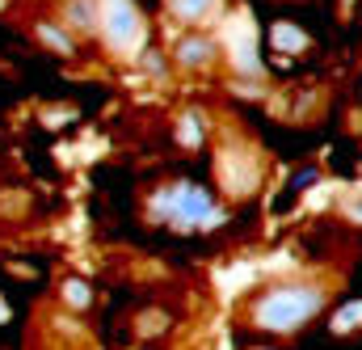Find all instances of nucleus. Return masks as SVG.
Returning a JSON list of instances; mask_svg holds the SVG:
<instances>
[{"mask_svg": "<svg viewBox=\"0 0 362 350\" xmlns=\"http://www.w3.org/2000/svg\"><path fill=\"white\" fill-rule=\"evenodd\" d=\"M329 304V287L316 283V278H282L270 283L266 291H257L245 308V321L262 334H299L316 312H325Z\"/></svg>", "mask_w": 362, "mask_h": 350, "instance_id": "nucleus-1", "label": "nucleus"}, {"mask_svg": "<svg viewBox=\"0 0 362 350\" xmlns=\"http://www.w3.org/2000/svg\"><path fill=\"white\" fill-rule=\"evenodd\" d=\"M148 211H152V220H165V224H173L181 232L211 228V224L223 220L219 203H215L202 186H194V181H169V186H160V190L152 194Z\"/></svg>", "mask_w": 362, "mask_h": 350, "instance_id": "nucleus-2", "label": "nucleus"}, {"mask_svg": "<svg viewBox=\"0 0 362 350\" xmlns=\"http://www.w3.org/2000/svg\"><path fill=\"white\" fill-rule=\"evenodd\" d=\"M97 34L105 38L110 51L127 55L139 47V34H144V21H139V9L131 0H101V21H97Z\"/></svg>", "mask_w": 362, "mask_h": 350, "instance_id": "nucleus-3", "label": "nucleus"}, {"mask_svg": "<svg viewBox=\"0 0 362 350\" xmlns=\"http://www.w3.org/2000/svg\"><path fill=\"white\" fill-rule=\"evenodd\" d=\"M219 43L211 38V34H202V30H189V34H181L177 47H173V64H177L181 72H206V68H215L219 64Z\"/></svg>", "mask_w": 362, "mask_h": 350, "instance_id": "nucleus-4", "label": "nucleus"}, {"mask_svg": "<svg viewBox=\"0 0 362 350\" xmlns=\"http://www.w3.org/2000/svg\"><path fill=\"white\" fill-rule=\"evenodd\" d=\"M101 21V0H64V30L68 34H97Z\"/></svg>", "mask_w": 362, "mask_h": 350, "instance_id": "nucleus-5", "label": "nucleus"}, {"mask_svg": "<svg viewBox=\"0 0 362 350\" xmlns=\"http://www.w3.org/2000/svg\"><path fill=\"white\" fill-rule=\"evenodd\" d=\"M34 34H38V43H42L47 51H55V55H76V38H72L59 21H38Z\"/></svg>", "mask_w": 362, "mask_h": 350, "instance_id": "nucleus-6", "label": "nucleus"}, {"mask_svg": "<svg viewBox=\"0 0 362 350\" xmlns=\"http://www.w3.org/2000/svg\"><path fill=\"white\" fill-rule=\"evenodd\" d=\"M215 9H219V0H169V13H173L177 21H185V26L206 21Z\"/></svg>", "mask_w": 362, "mask_h": 350, "instance_id": "nucleus-7", "label": "nucleus"}, {"mask_svg": "<svg viewBox=\"0 0 362 350\" xmlns=\"http://www.w3.org/2000/svg\"><path fill=\"white\" fill-rule=\"evenodd\" d=\"M59 295H64V308H72V312L93 308V287L85 283V278H68V283L59 287Z\"/></svg>", "mask_w": 362, "mask_h": 350, "instance_id": "nucleus-8", "label": "nucleus"}, {"mask_svg": "<svg viewBox=\"0 0 362 350\" xmlns=\"http://www.w3.org/2000/svg\"><path fill=\"white\" fill-rule=\"evenodd\" d=\"M177 140L185 148H198V144H202V114H198V110H185V114H181Z\"/></svg>", "mask_w": 362, "mask_h": 350, "instance_id": "nucleus-9", "label": "nucleus"}, {"mask_svg": "<svg viewBox=\"0 0 362 350\" xmlns=\"http://www.w3.org/2000/svg\"><path fill=\"white\" fill-rule=\"evenodd\" d=\"M274 47H278V51H303V47H308V34H299V30H295V26H286V21H278V26H274Z\"/></svg>", "mask_w": 362, "mask_h": 350, "instance_id": "nucleus-10", "label": "nucleus"}, {"mask_svg": "<svg viewBox=\"0 0 362 350\" xmlns=\"http://www.w3.org/2000/svg\"><path fill=\"white\" fill-rule=\"evenodd\" d=\"M139 64H144V72H152L156 81L165 77V55H160V51H152V47H148V51H139Z\"/></svg>", "mask_w": 362, "mask_h": 350, "instance_id": "nucleus-11", "label": "nucleus"}, {"mask_svg": "<svg viewBox=\"0 0 362 350\" xmlns=\"http://www.w3.org/2000/svg\"><path fill=\"white\" fill-rule=\"evenodd\" d=\"M350 325H362V304H358V308H346V312L337 317V325H333V329H337V334H350Z\"/></svg>", "mask_w": 362, "mask_h": 350, "instance_id": "nucleus-12", "label": "nucleus"}, {"mask_svg": "<svg viewBox=\"0 0 362 350\" xmlns=\"http://www.w3.org/2000/svg\"><path fill=\"white\" fill-rule=\"evenodd\" d=\"M341 211H346L350 220H358V224H362V194H350V198H341Z\"/></svg>", "mask_w": 362, "mask_h": 350, "instance_id": "nucleus-13", "label": "nucleus"}, {"mask_svg": "<svg viewBox=\"0 0 362 350\" xmlns=\"http://www.w3.org/2000/svg\"><path fill=\"white\" fill-rule=\"evenodd\" d=\"M8 317H13V308H8V304H4V295H0V325H4Z\"/></svg>", "mask_w": 362, "mask_h": 350, "instance_id": "nucleus-14", "label": "nucleus"}, {"mask_svg": "<svg viewBox=\"0 0 362 350\" xmlns=\"http://www.w3.org/2000/svg\"><path fill=\"white\" fill-rule=\"evenodd\" d=\"M253 350H266V346H253Z\"/></svg>", "mask_w": 362, "mask_h": 350, "instance_id": "nucleus-15", "label": "nucleus"}]
</instances>
